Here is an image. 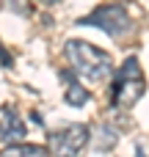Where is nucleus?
<instances>
[{
  "instance_id": "1",
  "label": "nucleus",
  "mask_w": 149,
  "mask_h": 157,
  "mask_svg": "<svg viewBox=\"0 0 149 157\" xmlns=\"http://www.w3.org/2000/svg\"><path fill=\"white\" fill-rule=\"evenodd\" d=\"M64 52H66V61L72 63V72L86 77V80H91V83H100V80H105L113 72L111 55L105 50L83 41V39H69Z\"/></svg>"
},
{
  "instance_id": "2",
  "label": "nucleus",
  "mask_w": 149,
  "mask_h": 157,
  "mask_svg": "<svg viewBox=\"0 0 149 157\" xmlns=\"http://www.w3.org/2000/svg\"><path fill=\"white\" fill-rule=\"evenodd\" d=\"M111 105L124 110V108H133L141 97H144V88H147V80H144V72H141V63L138 58H127L116 77H113V86H111Z\"/></svg>"
},
{
  "instance_id": "3",
  "label": "nucleus",
  "mask_w": 149,
  "mask_h": 157,
  "mask_svg": "<svg viewBox=\"0 0 149 157\" xmlns=\"http://www.w3.org/2000/svg\"><path fill=\"white\" fill-rule=\"evenodd\" d=\"M77 25H88V28H100L102 33L108 36H124L130 28H133V19H130V11L124 3H105V6H97L91 14L80 17Z\"/></svg>"
},
{
  "instance_id": "4",
  "label": "nucleus",
  "mask_w": 149,
  "mask_h": 157,
  "mask_svg": "<svg viewBox=\"0 0 149 157\" xmlns=\"http://www.w3.org/2000/svg\"><path fill=\"white\" fill-rule=\"evenodd\" d=\"M88 144V127L86 124H66L47 135V146L53 157H77Z\"/></svg>"
},
{
  "instance_id": "5",
  "label": "nucleus",
  "mask_w": 149,
  "mask_h": 157,
  "mask_svg": "<svg viewBox=\"0 0 149 157\" xmlns=\"http://www.w3.org/2000/svg\"><path fill=\"white\" fill-rule=\"evenodd\" d=\"M25 135H28V127H25L22 116H19L11 105H6V108L0 110V141H3L6 146H11V144H22Z\"/></svg>"
},
{
  "instance_id": "6",
  "label": "nucleus",
  "mask_w": 149,
  "mask_h": 157,
  "mask_svg": "<svg viewBox=\"0 0 149 157\" xmlns=\"http://www.w3.org/2000/svg\"><path fill=\"white\" fill-rule=\"evenodd\" d=\"M61 80L66 83V91H64L66 105L80 108V105H86V102H88V91H86V88L75 80V72H72V69H64V72H61Z\"/></svg>"
},
{
  "instance_id": "7",
  "label": "nucleus",
  "mask_w": 149,
  "mask_h": 157,
  "mask_svg": "<svg viewBox=\"0 0 149 157\" xmlns=\"http://www.w3.org/2000/svg\"><path fill=\"white\" fill-rule=\"evenodd\" d=\"M47 155H50V149L36 146V144H11L0 152V157H47Z\"/></svg>"
},
{
  "instance_id": "8",
  "label": "nucleus",
  "mask_w": 149,
  "mask_h": 157,
  "mask_svg": "<svg viewBox=\"0 0 149 157\" xmlns=\"http://www.w3.org/2000/svg\"><path fill=\"white\" fill-rule=\"evenodd\" d=\"M3 6H6L8 11L19 14V17H28V14H30V8H28V3H25V0H3Z\"/></svg>"
},
{
  "instance_id": "9",
  "label": "nucleus",
  "mask_w": 149,
  "mask_h": 157,
  "mask_svg": "<svg viewBox=\"0 0 149 157\" xmlns=\"http://www.w3.org/2000/svg\"><path fill=\"white\" fill-rule=\"evenodd\" d=\"M100 132H102V144H97L100 149H108V146H113V144H116V132H113V130H108V127H102Z\"/></svg>"
},
{
  "instance_id": "10",
  "label": "nucleus",
  "mask_w": 149,
  "mask_h": 157,
  "mask_svg": "<svg viewBox=\"0 0 149 157\" xmlns=\"http://www.w3.org/2000/svg\"><path fill=\"white\" fill-rule=\"evenodd\" d=\"M0 58H3V66L6 69H11V58H8V52H6V47L0 44Z\"/></svg>"
},
{
  "instance_id": "11",
  "label": "nucleus",
  "mask_w": 149,
  "mask_h": 157,
  "mask_svg": "<svg viewBox=\"0 0 149 157\" xmlns=\"http://www.w3.org/2000/svg\"><path fill=\"white\" fill-rule=\"evenodd\" d=\"M41 3H44V6H55L58 0H41Z\"/></svg>"
}]
</instances>
